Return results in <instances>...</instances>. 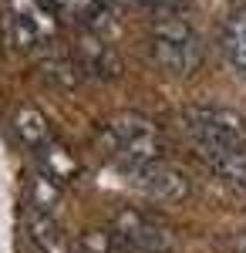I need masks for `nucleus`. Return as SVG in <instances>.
<instances>
[{"instance_id":"nucleus-4","label":"nucleus","mask_w":246,"mask_h":253,"mask_svg":"<svg viewBox=\"0 0 246 253\" xmlns=\"http://www.w3.org/2000/svg\"><path fill=\"white\" fill-rule=\"evenodd\" d=\"M57 20L61 17L44 0H3V27L17 51H27V54L51 51L61 31Z\"/></svg>"},{"instance_id":"nucleus-1","label":"nucleus","mask_w":246,"mask_h":253,"mask_svg":"<svg viewBox=\"0 0 246 253\" xmlns=\"http://www.w3.org/2000/svg\"><path fill=\"white\" fill-rule=\"evenodd\" d=\"M182 132L209 172L246 189V118L223 105H192L182 112Z\"/></svg>"},{"instance_id":"nucleus-2","label":"nucleus","mask_w":246,"mask_h":253,"mask_svg":"<svg viewBox=\"0 0 246 253\" xmlns=\"http://www.w3.org/2000/svg\"><path fill=\"white\" fill-rule=\"evenodd\" d=\"M105 149L115 159V166L128 175L145 172L159 159H165V145H162V132L152 118L138 115V112H122L105 122L101 128Z\"/></svg>"},{"instance_id":"nucleus-5","label":"nucleus","mask_w":246,"mask_h":253,"mask_svg":"<svg viewBox=\"0 0 246 253\" xmlns=\"http://www.w3.org/2000/svg\"><path fill=\"white\" fill-rule=\"evenodd\" d=\"M24 230L38 253H71V240L64 233V223L57 216V186L38 175L27 193V213Z\"/></svg>"},{"instance_id":"nucleus-8","label":"nucleus","mask_w":246,"mask_h":253,"mask_svg":"<svg viewBox=\"0 0 246 253\" xmlns=\"http://www.w3.org/2000/svg\"><path fill=\"white\" fill-rule=\"evenodd\" d=\"M44 3H47L61 20H71L81 31H91V34L105 31L115 20L112 0H44Z\"/></svg>"},{"instance_id":"nucleus-7","label":"nucleus","mask_w":246,"mask_h":253,"mask_svg":"<svg viewBox=\"0 0 246 253\" xmlns=\"http://www.w3.org/2000/svg\"><path fill=\"white\" fill-rule=\"evenodd\" d=\"M132 186H138L145 196L159 199V203H179L182 196L189 193L186 172H182L175 162H169V159H159V162L149 166L145 172L132 175Z\"/></svg>"},{"instance_id":"nucleus-12","label":"nucleus","mask_w":246,"mask_h":253,"mask_svg":"<svg viewBox=\"0 0 246 253\" xmlns=\"http://www.w3.org/2000/svg\"><path fill=\"white\" fill-rule=\"evenodd\" d=\"M236 247H240V253H246V233L240 236V240H236Z\"/></svg>"},{"instance_id":"nucleus-11","label":"nucleus","mask_w":246,"mask_h":253,"mask_svg":"<svg viewBox=\"0 0 246 253\" xmlns=\"http://www.w3.org/2000/svg\"><path fill=\"white\" fill-rule=\"evenodd\" d=\"M14 132H17V138L27 145V149H38L44 138H51L47 118L41 115L34 105H24V108H17V115H14Z\"/></svg>"},{"instance_id":"nucleus-3","label":"nucleus","mask_w":246,"mask_h":253,"mask_svg":"<svg viewBox=\"0 0 246 253\" xmlns=\"http://www.w3.org/2000/svg\"><path fill=\"white\" fill-rule=\"evenodd\" d=\"M203 38L179 14H159L149 24V58L175 78H189L203 64Z\"/></svg>"},{"instance_id":"nucleus-9","label":"nucleus","mask_w":246,"mask_h":253,"mask_svg":"<svg viewBox=\"0 0 246 253\" xmlns=\"http://www.w3.org/2000/svg\"><path fill=\"white\" fill-rule=\"evenodd\" d=\"M31 156H34V162H38V175H44L47 182H54V186H61V182H71L78 175V162L75 156L57 142L54 135L44 138L38 149H31Z\"/></svg>"},{"instance_id":"nucleus-10","label":"nucleus","mask_w":246,"mask_h":253,"mask_svg":"<svg viewBox=\"0 0 246 253\" xmlns=\"http://www.w3.org/2000/svg\"><path fill=\"white\" fill-rule=\"evenodd\" d=\"M219 41H223V54H226V61L233 64V71H236L240 78H246V3L236 7V10L223 20Z\"/></svg>"},{"instance_id":"nucleus-6","label":"nucleus","mask_w":246,"mask_h":253,"mask_svg":"<svg viewBox=\"0 0 246 253\" xmlns=\"http://www.w3.org/2000/svg\"><path fill=\"white\" fill-rule=\"evenodd\" d=\"M108 240L122 253H172L175 250V236H172L169 226L145 213H135V210H125V213L115 216Z\"/></svg>"}]
</instances>
